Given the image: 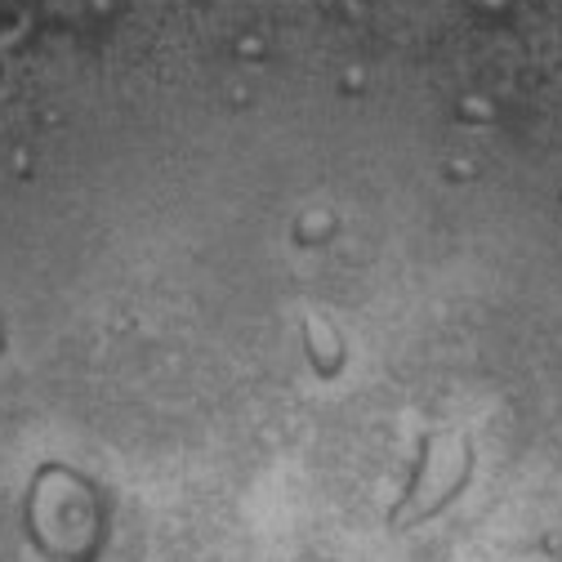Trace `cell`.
I'll use <instances>...</instances> for the list:
<instances>
[{
  "label": "cell",
  "instance_id": "cell-1",
  "mask_svg": "<svg viewBox=\"0 0 562 562\" xmlns=\"http://www.w3.org/2000/svg\"><path fill=\"white\" fill-rule=\"evenodd\" d=\"M469 473H473V442L464 434H434L425 442V456H419V473L406 491V501L397 505L393 518H402V522L434 518L464 491Z\"/></svg>",
  "mask_w": 562,
  "mask_h": 562
}]
</instances>
